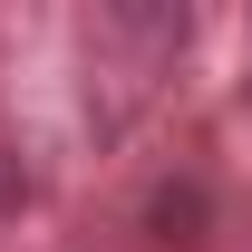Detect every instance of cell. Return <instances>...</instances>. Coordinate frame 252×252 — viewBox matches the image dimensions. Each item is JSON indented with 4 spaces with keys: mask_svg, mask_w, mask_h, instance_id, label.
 I'll return each mask as SVG.
<instances>
[{
    "mask_svg": "<svg viewBox=\"0 0 252 252\" xmlns=\"http://www.w3.org/2000/svg\"><path fill=\"white\" fill-rule=\"evenodd\" d=\"M194 223H204V194H194V185H165L156 194V233H165V243H194Z\"/></svg>",
    "mask_w": 252,
    "mask_h": 252,
    "instance_id": "obj_1",
    "label": "cell"
}]
</instances>
